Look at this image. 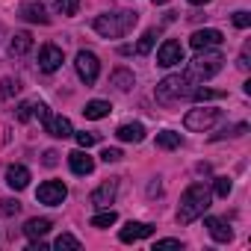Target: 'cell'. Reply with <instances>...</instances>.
Listing matches in <instances>:
<instances>
[{"label": "cell", "mask_w": 251, "mask_h": 251, "mask_svg": "<svg viewBox=\"0 0 251 251\" xmlns=\"http://www.w3.org/2000/svg\"><path fill=\"white\" fill-rule=\"evenodd\" d=\"M0 33H3V27H0Z\"/></svg>", "instance_id": "60d3db41"}, {"label": "cell", "mask_w": 251, "mask_h": 251, "mask_svg": "<svg viewBox=\"0 0 251 251\" xmlns=\"http://www.w3.org/2000/svg\"><path fill=\"white\" fill-rule=\"evenodd\" d=\"M68 166H71V172H74V175H80V177H86V175H92V172H95V160H92L83 148L68 154Z\"/></svg>", "instance_id": "9a60e30c"}, {"label": "cell", "mask_w": 251, "mask_h": 251, "mask_svg": "<svg viewBox=\"0 0 251 251\" xmlns=\"http://www.w3.org/2000/svg\"><path fill=\"white\" fill-rule=\"evenodd\" d=\"M115 136L121 139V142H142L145 139V127L139 121H133V124H121V127L115 130Z\"/></svg>", "instance_id": "ac0fdd59"}, {"label": "cell", "mask_w": 251, "mask_h": 251, "mask_svg": "<svg viewBox=\"0 0 251 251\" xmlns=\"http://www.w3.org/2000/svg\"><path fill=\"white\" fill-rule=\"evenodd\" d=\"M48 230H50V219H30L24 225V236L27 239H42Z\"/></svg>", "instance_id": "44dd1931"}, {"label": "cell", "mask_w": 251, "mask_h": 251, "mask_svg": "<svg viewBox=\"0 0 251 251\" xmlns=\"http://www.w3.org/2000/svg\"><path fill=\"white\" fill-rule=\"evenodd\" d=\"M230 189H233L230 177H216V186H213V192H216L219 198H227V195H230Z\"/></svg>", "instance_id": "83f0119b"}, {"label": "cell", "mask_w": 251, "mask_h": 251, "mask_svg": "<svg viewBox=\"0 0 251 251\" xmlns=\"http://www.w3.org/2000/svg\"><path fill=\"white\" fill-rule=\"evenodd\" d=\"M33 115H39V118H42L45 130H48L50 136H56V139H68V136H74L71 121H68L65 115L50 112V109H48V103H33Z\"/></svg>", "instance_id": "5b68a950"}, {"label": "cell", "mask_w": 251, "mask_h": 251, "mask_svg": "<svg viewBox=\"0 0 251 251\" xmlns=\"http://www.w3.org/2000/svg\"><path fill=\"white\" fill-rule=\"evenodd\" d=\"M216 121H219V109H213V106L189 109V112H186V118H183L186 130H192V133H204V130H210Z\"/></svg>", "instance_id": "8992f818"}, {"label": "cell", "mask_w": 251, "mask_h": 251, "mask_svg": "<svg viewBox=\"0 0 251 251\" xmlns=\"http://www.w3.org/2000/svg\"><path fill=\"white\" fill-rule=\"evenodd\" d=\"M30 48H33V36L27 30H21L9 42V56H24V53H30Z\"/></svg>", "instance_id": "d6986e66"}, {"label": "cell", "mask_w": 251, "mask_h": 251, "mask_svg": "<svg viewBox=\"0 0 251 251\" xmlns=\"http://www.w3.org/2000/svg\"><path fill=\"white\" fill-rule=\"evenodd\" d=\"M74 68H77V77L86 86H95L98 83V74H100V59L92 50H80L77 59H74Z\"/></svg>", "instance_id": "52a82bcc"}, {"label": "cell", "mask_w": 251, "mask_h": 251, "mask_svg": "<svg viewBox=\"0 0 251 251\" xmlns=\"http://www.w3.org/2000/svg\"><path fill=\"white\" fill-rule=\"evenodd\" d=\"M233 24H236L239 30H245V27L251 24V15H248L245 9H239V12H233Z\"/></svg>", "instance_id": "d6a6232c"}, {"label": "cell", "mask_w": 251, "mask_h": 251, "mask_svg": "<svg viewBox=\"0 0 251 251\" xmlns=\"http://www.w3.org/2000/svg\"><path fill=\"white\" fill-rule=\"evenodd\" d=\"M180 62H183V45L175 42V39H166L157 50V65L172 68V65H180Z\"/></svg>", "instance_id": "9c48e42d"}, {"label": "cell", "mask_w": 251, "mask_h": 251, "mask_svg": "<svg viewBox=\"0 0 251 251\" xmlns=\"http://www.w3.org/2000/svg\"><path fill=\"white\" fill-rule=\"evenodd\" d=\"M192 98H195V100H216V98H222V92H213V89H195Z\"/></svg>", "instance_id": "1f68e13d"}, {"label": "cell", "mask_w": 251, "mask_h": 251, "mask_svg": "<svg viewBox=\"0 0 251 251\" xmlns=\"http://www.w3.org/2000/svg\"><path fill=\"white\" fill-rule=\"evenodd\" d=\"M100 160H103V163H118V160H121V151H118V148H106V151L100 154Z\"/></svg>", "instance_id": "e575fe53"}, {"label": "cell", "mask_w": 251, "mask_h": 251, "mask_svg": "<svg viewBox=\"0 0 251 251\" xmlns=\"http://www.w3.org/2000/svg\"><path fill=\"white\" fill-rule=\"evenodd\" d=\"M163 3H169V0H154V6H163Z\"/></svg>", "instance_id": "ab89813d"}, {"label": "cell", "mask_w": 251, "mask_h": 251, "mask_svg": "<svg viewBox=\"0 0 251 251\" xmlns=\"http://www.w3.org/2000/svg\"><path fill=\"white\" fill-rule=\"evenodd\" d=\"M222 62H225V56L219 53V50H213V48H201L198 50V56L189 62V74L201 83V80H210V77H216L219 71H222Z\"/></svg>", "instance_id": "277c9868"}, {"label": "cell", "mask_w": 251, "mask_h": 251, "mask_svg": "<svg viewBox=\"0 0 251 251\" xmlns=\"http://www.w3.org/2000/svg\"><path fill=\"white\" fill-rule=\"evenodd\" d=\"M225 42V36L219 33V30H195L192 36H189V45L195 48V50H201V48H219Z\"/></svg>", "instance_id": "4fadbf2b"}, {"label": "cell", "mask_w": 251, "mask_h": 251, "mask_svg": "<svg viewBox=\"0 0 251 251\" xmlns=\"http://www.w3.org/2000/svg\"><path fill=\"white\" fill-rule=\"evenodd\" d=\"M198 80L189 74V71H183V74H169L166 80H160L157 83V100L160 103H177V100H186V98H192V92L198 89L195 86Z\"/></svg>", "instance_id": "3957f363"}, {"label": "cell", "mask_w": 251, "mask_h": 251, "mask_svg": "<svg viewBox=\"0 0 251 251\" xmlns=\"http://www.w3.org/2000/svg\"><path fill=\"white\" fill-rule=\"evenodd\" d=\"M21 18L24 21H33V24H48L50 21L45 3H39V0H27V3L21 6Z\"/></svg>", "instance_id": "2e32d148"}, {"label": "cell", "mask_w": 251, "mask_h": 251, "mask_svg": "<svg viewBox=\"0 0 251 251\" xmlns=\"http://www.w3.org/2000/svg\"><path fill=\"white\" fill-rule=\"evenodd\" d=\"M109 112H112L109 100H89V103L83 106V115H86V118H92V121H98V118H106Z\"/></svg>", "instance_id": "ffe728a7"}, {"label": "cell", "mask_w": 251, "mask_h": 251, "mask_svg": "<svg viewBox=\"0 0 251 251\" xmlns=\"http://www.w3.org/2000/svg\"><path fill=\"white\" fill-rule=\"evenodd\" d=\"M62 62H65V56H62V50H59L56 45H45V48L39 50V68H42L45 74H53Z\"/></svg>", "instance_id": "8fae6325"}, {"label": "cell", "mask_w": 251, "mask_h": 251, "mask_svg": "<svg viewBox=\"0 0 251 251\" xmlns=\"http://www.w3.org/2000/svg\"><path fill=\"white\" fill-rule=\"evenodd\" d=\"M53 248H59V251H62V248L80 251V239H77V236H71V233H62V236H59V239L53 242Z\"/></svg>", "instance_id": "4316f807"}, {"label": "cell", "mask_w": 251, "mask_h": 251, "mask_svg": "<svg viewBox=\"0 0 251 251\" xmlns=\"http://www.w3.org/2000/svg\"><path fill=\"white\" fill-rule=\"evenodd\" d=\"M53 6H56V12H59V15H77L80 0H53Z\"/></svg>", "instance_id": "d4e9b609"}, {"label": "cell", "mask_w": 251, "mask_h": 251, "mask_svg": "<svg viewBox=\"0 0 251 251\" xmlns=\"http://www.w3.org/2000/svg\"><path fill=\"white\" fill-rule=\"evenodd\" d=\"M204 227L210 230V236H213L216 242H230V239H233L230 225H227L225 219H219V216H207V219H204Z\"/></svg>", "instance_id": "5bb4252c"}, {"label": "cell", "mask_w": 251, "mask_h": 251, "mask_svg": "<svg viewBox=\"0 0 251 251\" xmlns=\"http://www.w3.org/2000/svg\"><path fill=\"white\" fill-rule=\"evenodd\" d=\"M18 89H21V83H18V80H12V77H6L3 83H0V98H12Z\"/></svg>", "instance_id": "f1b7e54d"}, {"label": "cell", "mask_w": 251, "mask_h": 251, "mask_svg": "<svg viewBox=\"0 0 251 251\" xmlns=\"http://www.w3.org/2000/svg\"><path fill=\"white\" fill-rule=\"evenodd\" d=\"M157 36H160L157 30H148V33H145V36L139 39V45H136V53H148V50L154 48V42H157Z\"/></svg>", "instance_id": "484cf974"}, {"label": "cell", "mask_w": 251, "mask_h": 251, "mask_svg": "<svg viewBox=\"0 0 251 251\" xmlns=\"http://www.w3.org/2000/svg\"><path fill=\"white\" fill-rule=\"evenodd\" d=\"M157 248H183V245H180V239H157L154 251H157Z\"/></svg>", "instance_id": "d590c367"}, {"label": "cell", "mask_w": 251, "mask_h": 251, "mask_svg": "<svg viewBox=\"0 0 251 251\" xmlns=\"http://www.w3.org/2000/svg\"><path fill=\"white\" fill-rule=\"evenodd\" d=\"M15 115H18V121H30V118H33V103H30V100H24V103L18 106V112H15Z\"/></svg>", "instance_id": "836d02e7"}, {"label": "cell", "mask_w": 251, "mask_h": 251, "mask_svg": "<svg viewBox=\"0 0 251 251\" xmlns=\"http://www.w3.org/2000/svg\"><path fill=\"white\" fill-rule=\"evenodd\" d=\"M56 151H45V166H56Z\"/></svg>", "instance_id": "74e56055"}, {"label": "cell", "mask_w": 251, "mask_h": 251, "mask_svg": "<svg viewBox=\"0 0 251 251\" xmlns=\"http://www.w3.org/2000/svg\"><path fill=\"white\" fill-rule=\"evenodd\" d=\"M115 192H118V180H103V183L92 192V198H89V201H92L98 210H106V207L115 201Z\"/></svg>", "instance_id": "7c38bea8"}, {"label": "cell", "mask_w": 251, "mask_h": 251, "mask_svg": "<svg viewBox=\"0 0 251 251\" xmlns=\"http://www.w3.org/2000/svg\"><path fill=\"white\" fill-rule=\"evenodd\" d=\"M109 83H112L115 89H121V92H130L136 80H133V71H127V68H115L112 77H109Z\"/></svg>", "instance_id": "7402d4cb"}, {"label": "cell", "mask_w": 251, "mask_h": 251, "mask_svg": "<svg viewBox=\"0 0 251 251\" xmlns=\"http://www.w3.org/2000/svg\"><path fill=\"white\" fill-rule=\"evenodd\" d=\"M192 6H204V3H210V0H189Z\"/></svg>", "instance_id": "f35d334b"}, {"label": "cell", "mask_w": 251, "mask_h": 251, "mask_svg": "<svg viewBox=\"0 0 251 251\" xmlns=\"http://www.w3.org/2000/svg\"><path fill=\"white\" fill-rule=\"evenodd\" d=\"M139 21V12H130V9H118V12H103L92 21L95 33L103 36V39H121L127 36Z\"/></svg>", "instance_id": "7a4b0ae2"}, {"label": "cell", "mask_w": 251, "mask_h": 251, "mask_svg": "<svg viewBox=\"0 0 251 251\" xmlns=\"http://www.w3.org/2000/svg\"><path fill=\"white\" fill-rule=\"evenodd\" d=\"M115 222H118V213H115V210H109V207H106V210H100L98 216H92V227H112Z\"/></svg>", "instance_id": "cb8c5ba5"}, {"label": "cell", "mask_w": 251, "mask_h": 251, "mask_svg": "<svg viewBox=\"0 0 251 251\" xmlns=\"http://www.w3.org/2000/svg\"><path fill=\"white\" fill-rule=\"evenodd\" d=\"M157 145L166 148V151H175V148H180V133H175V130H163V133H157Z\"/></svg>", "instance_id": "603a6c76"}, {"label": "cell", "mask_w": 251, "mask_h": 251, "mask_svg": "<svg viewBox=\"0 0 251 251\" xmlns=\"http://www.w3.org/2000/svg\"><path fill=\"white\" fill-rule=\"evenodd\" d=\"M213 204V192L204 183H192L186 186V192L180 195V207H177V222L180 225H192L195 219H201Z\"/></svg>", "instance_id": "6da1fadb"}, {"label": "cell", "mask_w": 251, "mask_h": 251, "mask_svg": "<svg viewBox=\"0 0 251 251\" xmlns=\"http://www.w3.org/2000/svg\"><path fill=\"white\" fill-rule=\"evenodd\" d=\"M151 233H154V225H148V222H127L118 230V239L121 242H139V239H148Z\"/></svg>", "instance_id": "30bf717a"}, {"label": "cell", "mask_w": 251, "mask_h": 251, "mask_svg": "<svg viewBox=\"0 0 251 251\" xmlns=\"http://www.w3.org/2000/svg\"><path fill=\"white\" fill-rule=\"evenodd\" d=\"M6 183H9L15 192L27 189V186H30V169H27V166H18V163L9 166V169H6Z\"/></svg>", "instance_id": "e0dca14e"}, {"label": "cell", "mask_w": 251, "mask_h": 251, "mask_svg": "<svg viewBox=\"0 0 251 251\" xmlns=\"http://www.w3.org/2000/svg\"><path fill=\"white\" fill-rule=\"evenodd\" d=\"M21 210V201H15V198H3V201H0V213H3V216H15Z\"/></svg>", "instance_id": "f546056e"}, {"label": "cell", "mask_w": 251, "mask_h": 251, "mask_svg": "<svg viewBox=\"0 0 251 251\" xmlns=\"http://www.w3.org/2000/svg\"><path fill=\"white\" fill-rule=\"evenodd\" d=\"M236 65H239L242 71H248V45L242 48V53H239V62H236Z\"/></svg>", "instance_id": "8d00e7d4"}, {"label": "cell", "mask_w": 251, "mask_h": 251, "mask_svg": "<svg viewBox=\"0 0 251 251\" xmlns=\"http://www.w3.org/2000/svg\"><path fill=\"white\" fill-rule=\"evenodd\" d=\"M36 198H39L42 204H48V207H59V204L68 198V186H65L62 180H45V183L39 186Z\"/></svg>", "instance_id": "ba28073f"}, {"label": "cell", "mask_w": 251, "mask_h": 251, "mask_svg": "<svg viewBox=\"0 0 251 251\" xmlns=\"http://www.w3.org/2000/svg\"><path fill=\"white\" fill-rule=\"evenodd\" d=\"M74 139H77L80 148H92V145L98 142V133H86V130H83V133H74Z\"/></svg>", "instance_id": "4dcf8cb0"}]
</instances>
